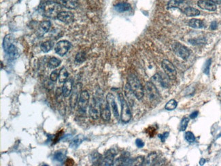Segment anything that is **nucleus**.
Segmentation results:
<instances>
[{
  "label": "nucleus",
  "mask_w": 221,
  "mask_h": 166,
  "mask_svg": "<svg viewBox=\"0 0 221 166\" xmlns=\"http://www.w3.org/2000/svg\"><path fill=\"white\" fill-rule=\"evenodd\" d=\"M188 25L194 29H201L204 27V23L199 19L192 18L188 21Z\"/></svg>",
  "instance_id": "obj_21"
},
{
  "label": "nucleus",
  "mask_w": 221,
  "mask_h": 166,
  "mask_svg": "<svg viewBox=\"0 0 221 166\" xmlns=\"http://www.w3.org/2000/svg\"><path fill=\"white\" fill-rule=\"evenodd\" d=\"M76 61L79 63L84 62L85 61V52H80L77 54L76 56Z\"/></svg>",
  "instance_id": "obj_36"
},
{
  "label": "nucleus",
  "mask_w": 221,
  "mask_h": 166,
  "mask_svg": "<svg viewBox=\"0 0 221 166\" xmlns=\"http://www.w3.org/2000/svg\"><path fill=\"white\" fill-rule=\"evenodd\" d=\"M61 6L59 3L49 1L41 6V13L48 18H57V16L61 12Z\"/></svg>",
  "instance_id": "obj_1"
},
{
  "label": "nucleus",
  "mask_w": 221,
  "mask_h": 166,
  "mask_svg": "<svg viewBox=\"0 0 221 166\" xmlns=\"http://www.w3.org/2000/svg\"><path fill=\"white\" fill-rule=\"evenodd\" d=\"M92 162L93 165H101L102 161H103V157L102 156L99 154L98 152H95L93 155H92Z\"/></svg>",
  "instance_id": "obj_28"
},
{
  "label": "nucleus",
  "mask_w": 221,
  "mask_h": 166,
  "mask_svg": "<svg viewBox=\"0 0 221 166\" xmlns=\"http://www.w3.org/2000/svg\"><path fill=\"white\" fill-rule=\"evenodd\" d=\"M81 89H82V84L81 83H77L73 87L72 91L71 93V95H70L69 98V105L72 109L75 108L76 106V104H78L80 95L81 93Z\"/></svg>",
  "instance_id": "obj_6"
},
{
  "label": "nucleus",
  "mask_w": 221,
  "mask_h": 166,
  "mask_svg": "<svg viewBox=\"0 0 221 166\" xmlns=\"http://www.w3.org/2000/svg\"><path fill=\"white\" fill-rule=\"evenodd\" d=\"M184 13L187 16V17H196L200 14V11L198 10L197 9L192 8V7H187L184 9Z\"/></svg>",
  "instance_id": "obj_23"
},
{
  "label": "nucleus",
  "mask_w": 221,
  "mask_h": 166,
  "mask_svg": "<svg viewBox=\"0 0 221 166\" xmlns=\"http://www.w3.org/2000/svg\"><path fill=\"white\" fill-rule=\"evenodd\" d=\"M174 51L178 57L186 60L190 56V51L185 46L180 43H176L174 45Z\"/></svg>",
  "instance_id": "obj_10"
},
{
  "label": "nucleus",
  "mask_w": 221,
  "mask_h": 166,
  "mask_svg": "<svg viewBox=\"0 0 221 166\" xmlns=\"http://www.w3.org/2000/svg\"><path fill=\"white\" fill-rule=\"evenodd\" d=\"M61 63V61L59 59H57L56 57H52V58L50 59L49 63H48V65H49L50 68L54 69L59 66Z\"/></svg>",
  "instance_id": "obj_27"
},
{
  "label": "nucleus",
  "mask_w": 221,
  "mask_h": 166,
  "mask_svg": "<svg viewBox=\"0 0 221 166\" xmlns=\"http://www.w3.org/2000/svg\"><path fill=\"white\" fill-rule=\"evenodd\" d=\"M209 1L212 2L216 4H221V0H209Z\"/></svg>",
  "instance_id": "obj_44"
},
{
  "label": "nucleus",
  "mask_w": 221,
  "mask_h": 166,
  "mask_svg": "<svg viewBox=\"0 0 221 166\" xmlns=\"http://www.w3.org/2000/svg\"><path fill=\"white\" fill-rule=\"evenodd\" d=\"M116 155V152L114 149H110L108 151L103 157V161H102V165H112L114 164V159Z\"/></svg>",
  "instance_id": "obj_14"
},
{
  "label": "nucleus",
  "mask_w": 221,
  "mask_h": 166,
  "mask_svg": "<svg viewBox=\"0 0 221 166\" xmlns=\"http://www.w3.org/2000/svg\"><path fill=\"white\" fill-rule=\"evenodd\" d=\"M197 5L200 8L208 11H215L217 8L216 4L209 0H199L197 2Z\"/></svg>",
  "instance_id": "obj_15"
},
{
  "label": "nucleus",
  "mask_w": 221,
  "mask_h": 166,
  "mask_svg": "<svg viewBox=\"0 0 221 166\" xmlns=\"http://www.w3.org/2000/svg\"><path fill=\"white\" fill-rule=\"evenodd\" d=\"M162 68L164 70L166 76H168L169 79L172 80V81H174L176 78V74H177V72H176V69L174 65L169 61V60L165 59L162 61Z\"/></svg>",
  "instance_id": "obj_8"
},
{
  "label": "nucleus",
  "mask_w": 221,
  "mask_h": 166,
  "mask_svg": "<svg viewBox=\"0 0 221 166\" xmlns=\"http://www.w3.org/2000/svg\"><path fill=\"white\" fill-rule=\"evenodd\" d=\"M59 4L68 9H75L78 6V0H57Z\"/></svg>",
  "instance_id": "obj_19"
},
{
  "label": "nucleus",
  "mask_w": 221,
  "mask_h": 166,
  "mask_svg": "<svg viewBox=\"0 0 221 166\" xmlns=\"http://www.w3.org/2000/svg\"><path fill=\"white\" fill-rule=\"evenodd\" d=\"M54 46L53 42L49 40V41H46L45 42H44L41 44L40 46V49L42 51L43 53H48L53 49V47Z\"/></svg>",
  "instance_id": "obj_25"
},
{
  "label": "nucleus",
  "mask_w": 221,
  "mask_h": 166,
  "mask_svg": "<svg viewBox=\"0 0 221 166\" xmlns=\"http://www.w3.org/2000/svg\"><path fill=\"white\" fill-rule=\"evenodd\" d=\"M69 77V73L65 68H62L60 70L59 74V81L60 83H64Z\"/></svg>",
  "instance_id": "obj_26"
},
{
  "label": "nucleus",
  "mask_w": 221,
  "mask_h": 166,
  "mask_svg": "<svg viewBox=\"0 0 221 166\" xmlns=\"http://www.w3.org/2000/svg\"><path fill=\"white\" fill-rule=\"evenodd\" d=\"M106 101H108L109 106L111 107V109L112 110V113L115 118H116V119H119V113H118L116 102L115 101L114 96L111 93H109L107 95Z\"/></svg>",
  "instance_id": "obj_12"
},
{
  "label": "nucleus",
  "mask_w": 221,
  "mask_h": 166,
  "mask_svg": "<svg viewBox=\"0 0 221 166\" xmlns=\"http://www.w3.org/2000/svg\"><path fill=\"white\" fill-rule=\"evenodd\" d=\"M3 48L5 53L10 57L16 58L18 56V51L14 45V38L12 34H8L4 38Z\"/></svg>",
  "instance_id": "obj_3"
},
{
  "label": "nucleus",
  "mask_w": 221,
  "mask_h": 166,
  "mask_svg": "<svg viewBox=\"0 0 221 166\" xmlns=\"http://www.w3.org/2000/svg\"><path fill=\"white\" fill-rule=\"evenodd\" d=\"M89 100H90V95L87 91L84 90L81 92L78 100V108L82 113H86V108H87Z\"/></svg>",
  "instance_id": "obj_9"
},
{
  "label": "nucleus",
  "mask_w": 221,
  "mask_h": 166,
  "mask_svg": "<svg viewBox=\"0 0 221 166\" xmlns=\"http://www.w3.org/2000/svg\"><path fill=\"white\" fill-rule=\"evenodd\" d=\"M184 137H185L186 140H187V141L189 143H193L195 141V137L194 136V134L191 132H186Z\"/></svg>",
  "instance_id": "obj_35"
},
{
  "label": "nucleus",
  "mask_w": 221,
  "mask_h": 166,
  "mask_svg": "<svg viewBox=\"0 0 221 166\" xmlns=\"http://www.w3.org/2000/svg\"><path fill=\"white\" fill-rule=\"evenodd\" d=\"M73 89V81L72 79H68L64 82V85L62 87L63 96L67 97L71 94Z\"/></svg>",
  "instance_id": "obj_18"
},
{
  "label": "nucleus",
  "mask_w": 221,
  "mask_h": 166,
  "mask_svg": "<svg viewBox=\"0 0 221 166\" xmlns=\"http://www.w3.org/2000/svg\"><path fill=\"white\" fill-rule=\"evenodd\" d=\"M85 140L84 136L82 135H78L73 138L71 143H70V147L71 148H77L78 146L81 144L83 140Z\"/></svg>",
  "instance_id": "obj_24"
},
{
  "label": "nucleus",
  "mask_w": 221,
  "mask_h": 166,
  "mask_svg": "<svg viewBox=\"0 0 221 166\" xmlns=\"http://www.w3.org/2000/svg\"><path fill=\"white\" fill-rule=\"evenodd\" d=\"M101 119L105 121H108L110 119L111 113L108 101L101 103Z\"/></svg>",
  "instance_id": "obj_16"
},
{
  "label": "nucleus",
  "mask_w": 221,
  "mask_h": 166,
  "mask_svg": "<svg viewBox=\"0 0 221 166\" xmlns=\"http://www.w3.org/2000/svg\"><path fill=\"white\" fill-rule=\"evenodd\" d=\"M51 27L50 22L49 21H44L40 23L39 25V28L37 30V34L40 37L43 36L44 34L47 33L50 30Z\"/></svg>",
  "instance_id": "obj_17"
},
{
  "label": "nucleus",
  "mask_w": 221,
  "mask_h": 166,
  "mask_svg": "<svg viewBox=\"0 0 221 166\" xmlns=\"http://www.w3.org/2000/svg\"><path fill=\"white\" fill-rule=\"evenodd\" d=\"M178 106V103L175 100H169L167 104H165V108L167 110H175L176 107Z\"/></svg>",
  "instance_id": "obj_32"
},
{
  "label": "nucleus",
  "mask_w": 221,
  "mask_h": 166,
  "mask_svg": "<svg viewBox=\"0 0 221 166\" xmlns=\"http://www.w3.org/2000/svg\"><path fill=\"white\" fill-rule=\"evenodd\" d=\"M128 84L129 85L130 88L132 90L135 97L137 100H142L144 95V89L142 85L141 84L139 79L135 75L131 74L128 76Z\"/></svg>",
  "instance_id": "obj_2"
},
{
  "label": "nucleus",
  "mask_w": 221,
  "mask_h": 166,
  "mask_svg": "<svg viewBox=\"0 0 221 166\" xmlns=\"http://www.w3.org/2000/svg\"><path fill=\"white\" fill-rule=\"evenodd\" d=\"M211 63H212V60H211L210 59H208L207 61H206V63H205V65L203 66V72H204V74H206L207 75L209 74Z\"/></svg>",
  "instance_id": "obj_37"
},
{
  "label": "nucleus",
  "mask_w": 221,
  "mask_h": 166,
  "mask_svg": "<svg viewBox=\"0 0 221 166\" xmlns=\"http://www.w3.org/2000/svg\"><path fill=\"white\" fill-rule=\"evenodd\" d=\"M189 42L191 43L193 45H199V44H202L205 43V40L203 39H194V40H189Z\"/></svg>",
  "instance_id": "obj_39"
},
{
  "label": "nucleus",
  "mask_w": 221,
  "mask_h": 166,
  "mask_svg": "<svg viewBox=\"0 0 221 166\" xmlns=\"http://www.w3.org/2000/svg\"><path fill=\"white\" fill-rule=\"evenodd\" d=\"M183 0H171L168 5V8H178L181 9V6L183 5Z\"/></svg>",
  "instance_id": "obj_30"
},
{
  "label": "nucleus",
  "mask_w": 221,
  "mask_h": 166,
  "mask_svg": "<svg viewBox=\"0 0 221 166\" xmlns=\"http://www.w3.org/2000/svg\"><path fill=\"white\" fill-rule=\"evenodd\" d=\"M59 72H58V70H54V71H53L50 74V81L52 82H56L57 80L59 79Z\"/></svg>",
  "instance_id": "obj_38"
},
{
  "label": "nucleus",
  "mask_w": 221,
  "mask_h": 166,
  "mask_svg": "<svg viewBox=\"0 0 221 166\" xmlns=\"http://www.w3.org/2000/svg\"><path fill=\"white\" fill-rule=\"evenodd\" d=\"M145 91L147 97L151 103H158L160 100V95L156 86L152 82H146Z\"/></svg>",
  "instance_id": "obj_5"
},
{
  "label": "nucleus",
  "mask_w": 221,
  "mask_h": 166,
  "mask_svg": "<svg viewBox=\"0 0 221 166\" xmlns=\"http://www.w3.org/2000/svg\"><path fill=\"white\" fill-rule=\"evenodd\" d=\"M156 157H157V155L156 153L153 152L150 153V154L147 156V157L145 159L144 163L146 164V165H152L154 162L155 161V160L156 159Z\"/></svg>",
  "instance_id": "obj_29"
},
{
  "label": "nucleus",
  "mask_w": 221,
  "mask_h": 166,
  "mask_svg": "<svg viewBox=\"0 0 221 166\" xmlns=\"http://www.w3.org/2000/svg\"><path fill=\"white\" fill-rule=\"evenodd\" d=\"M124 93H125V96L128 99V100H129V102L131 104V105H133L134 103L133 97H135V95H134L133 93L132 90L131 89L130 86L128 83L124 86Z\"/></svg>",
  "instance_id": "obj_20"
},
{
  "label": "nucleus",
  "mask_w": 221,
  "mask_h": 166,
  "mask_svg": "<svg viewBox=\"0 0 221 166\" xmlns=\"http://www.w3.org/2000/svg\"><path fill=\"white\" fill-rule=\"evenodd\" d=\"M118 98H119V100L121 104L120 119L123 123H127L128 122H129L131 119V113L130 108L122 93H119V95H118Z\"/></svg>",
  "instance_id": "obj_4"
},
{
  "label": "nucleus",
  "mask_w": 221,
  "mask_h": 166,
  "mask_svg": "<svg viewBox=\"0 0 221 166\" xmlns=\"http://www.w3.org/2000/svg\"><path fill=\"white\" fill-rule=\"evenodd\" d=\"M144 161L145 158L143 156H140V157H137L136 159H133L131 165H142L143 164H144Z\"/></svg>",
  "instance_id": "obj_34"
},
{
  "label": "nucleus",
  "mask_w": 221,
  "mask_h": 166,
  "mask_svg": "<svg viewBox=\"0 0 221 166\" xmlns=\"http://www.w3.org/2000/svg\"><path fill=\"white\" fill-rule=\"evenodd\" d=\"M66 158L65 152H63L62 151H59L54 154V159L59 162H63Z\"/></svg>",
  "instance_id": "obj_31"
},
{
  "label": "nucleus",
  "mask_w": 221,
  "mask_h": 166,
  "mask_svg": "<svg viewBox=\"0 0 221 166\" xmlns=\"http://www.w3.org/2000/svg\"><path fill=\"white\" fill-rule=\"evenodd\" d=\"M89 114L93 119L97 120L101 115V102L98 98L93 97L89 106Z\"/></svg>",
  "instance_id": "obj_7"
},
{
  "label": "nucleus",
  "mask_w": 221,
  "mask_h": 166,
  "mask_svg": "<svg viewBox=\"0 0 221 166\" xmlns=\"http://www.w3.org/2000/svg\"><path fill=\"white\" fill-rule=\"evenodd\" d=\"M188 122H189V119H188L187 117H184L183 119H182L180 126H179V130H180V132H184L186 129H187Z\"/></svg>",
  "instance_id": "obj_33"
},
{
  "label": "nucleus",
  "mask_w": 221,
  "mask_h": 166,
  "mask_svg": "<svg viewBox=\"0 0 221 166\" xmlns=\"http://www.w3.org/2000/svg\"><path fill=\"white\" fill-rule=\"evenodd\" d=\"M217 27H218V23H217V22L213 21L212 23H211V25H210V29H211V30H216Z\"/></svg>",
  "instance_id": "obj_42"
},
{
  "label": "nucleus",
  "mask_w": 221,
  "mask_h": 166,
  "mask_svg": "<svg viewBox=\"0 0 221 166\" xmlns=\"http://www.w3.org/2000/svg\"><path fill=\"white\" fill-rule=\"evenodd\" d=\"M130 8H131L130 4L125 2L119 3V4L115 5L114 6V9L116 10L118 12H124L129 11Z\"/></svg>",
  "instance_id": "obj_22"
},
{
  "label": "nucleus",
  "mask_w": 221,
  "mask_h": 166,
  "mask_svg": "<svg viewBox=\"0 0 221 166\" xmlns=\"http://www.w3.org/2000/svg\"><path fill=\"white\" fill-rule=\"evenodd\" d=\"M198 114H199L198 111H195V112H193V113H192L190 114V119H195V118L198 116Z\"/></svg>",
  "instance_id": "obj_43"
},
{
  "label": "nucleus",
  "mask_w": 221,
  "mask_h": 166,
  "mask_svg": "<svg viewBox=\"0 0 221 166\" xmlns=\"http://www.w3.org/2000/svg\"><path fill=\"white\" fill-rule=\"evenodd\" d=\"M70 47H71V44L67 40H61L55 46V52L60 56H64L65 54L68 52Z\"/></svg>",
  "instance_id": "obj_11"
},
{
  "label": "nucleus",
  "mask_w": 221,
  "mask_h": 166,
  "mask_svg": "<svg viewBox=\"0 0 221 166\" xmlns=\"http://www.w3.org/2000/svg\"><path fill=\"white\" fill-rule=\"evenodd\" d=\"M57 18L64 23L70 24L73 23V21H74V15L70 12L61 11L59 15L57 16Z\"/></svg>",
  "instance_id": "obj_13"
},
{
  "label": "nucleus",
  "mask_w": 221,
  "mask_h": 166,
  "mask_svg": "<svg viewBox=\"0 0 221 166\" xmlns=\"http://www.w3.org/2000/svg\"><path fill=\"white\" fill-rule=\"evenodd\" d=\"M168 136H169V133L168 132H165L163 134V135H159V137L161 139V141L163 142H164L165 141V140L168 138Z\"/></svg>",
  "instance_id": "obj_41"
},
{
  "label": "nucleus",
  "mask_w": 221,
  "mask_h": 166,
  "mask_svg": "<svg viewBox=\"0 0 221 166\" xmlns=\"http://www.w3.org/2000/svg\"><path fill=\"white\" fill-rule=\"evenodd\" d=\"M136 144L138 148H142L144 146V142L141 139H137L136 140Z\"/></svg>",
  "instance_id": "obj_40"
},
{
  "label": "nucleus",
  "mask_w": 221,
  "mask_h": 166,
  "mask_svg": "<svg viewBox=\"0 0 221 166\" xmlns=\"http://www.w3.org/2000/svg\"><path fill=\"white\" fill-rule=\"evenodd\" d=\"M205 163H206V159H205L204 158H201L199 161V165H204Z\"/></svg>",
  "instance_id": "obj_45"
}]
</instances>
